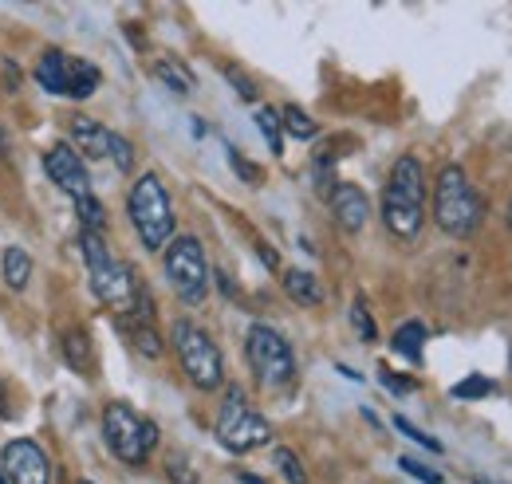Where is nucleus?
Wrapping results in <instances>:
<instances>
[{
    "label": "nucleus",
    "instance_id": "obj_35",
    "mask_svg": "<svg viewBox=\"0 0 512 484\" xmlns=\"http://www.w3.org/2000/svg\"><path fill=\"white\" fill-rule=\"evenodd\" d=\"M473 484H497V481H489V477H473Z\"/></svg>",
    "mask_w": 512,
    "mask_h": 484
},
{
    "label": "nucleus",
    "instance_id": "obj_5",
    "mask_svg": "<svg viewBox=\"0 0 512 484\" xmlns=\"http://www.w3.org/2000/svg\"><path fill=\"white\" fill-rule=\"evenodd\" d=\"M170 343L178 351V363L186 370V378L197 390L209 394V390H217L225 382V359H221V351H217V343H213V335L205 327H197L190 319H178L174 331H170Z\"/></svg>",
    "mask_w": 512,
    "mask_h": 484
},
{
    "label": "nucleus",
    "instance_id": "obj_3",
    "mask_svg": "<svg viewBox=\"0 0 512 484\" xmlns=\"http://www.w3.org/2000/svg\"><path fill=\"white\" fill-rule=\"evenodd\" d=\"M127 213L142 248L162 252L166 244L174 241V205H170V193H166L158 174H142L138 182L130 185Z\"/></svg>",
    "mask_w": 512,
    "mask_h": 484
},
{
    "label": "nucleus",
    "instance_id": "obj_31",
    "mask_svg": "<svg viewBox=\"0 0 512 484\" xmlns=\"http://www.w3.org/2000/svg\"><path fill=\"white\" fill-rule=\"evenodd\" d=\"M229 166H233V170H237V174H241V178H245V182H260V170H256L253 162H245V154H237V150H233V146H229Z\"/></svg>",
    "mask_w": 512,
    "mask_h": 484
},
{
    "label": "nucleus",
    "instance_id": "obj_16",
    "mask_svg": "<svg viewBox=\"0 0 512 484\" xmlns=\"http://www.w3.org/2000/svg\"><path fill=\"white\" fill-rule=\"evenodd\" d=\"M284 292L300 303V307H320L323 303L320 280H316L312 272H304V268H288V272H284Z\"/></svg>",
    "mask_w": 512,
    "mask_h": 484
},
{
    "label": "nucleus",
    "instance_id": "obj_4",
    "mask_svg": "<svg viewBox=\"0 0 512 484\" xmlns=\"http://www.w3.org/2000/svg\"><path fill=\"white\" fill-rule=\"evenodd\" d=\"M434 221L449 237H473L481 229V197L461 166H442L434 185Z\"/></svg>",
    "mask_w": 512,
    "mask_h": 484
},
{
    "label": "nucleus",
    "instance_id": "obj_9",
    "mask_svg": "<svg viewBox=\"0 0 512 484\" xmlns=\"http://www.w3.org/2000/svg\"><path fill=\"white\" fill-rule=\"evenodd\" d=\"M36 83L48 91V95H60V99H91L103 83L99 67L91 60H79V56H67L60 48H48L40 63H36Z\"/></svg>",
    "mask_w": 512,
    "mask_h": 484
},
{
    "label": "nucleus",
    "instance_id": "obj_11",
    "mask_svg": "<svg viewBox=\"0 0 512 484\" xmlns=\"http://www.w3.org/2000/svg\"><path fill=\"white\" fill-rule=\"evenodd\" d=\"M0 477L8 484H52V465L36 441L16 437L0 453Z\"/></svg>",
    "mask_w": 512,
    "mask_h": 484
},
{
    "label": "nucleus",
    "instance_id": "obj_22",
    "mask_svg": "<svg viewBox=\"0 0 512 484\" xmlns=\"http://www.w3.org/2000/svg\"><path fill=\"white\" fill-rule=\"evenodd\" d=\"M280 126H284L292 138H300V142H312V138L320 134V126L312 122V115H308V111H300V107H292V103L280 111Z\"/></svg>",
    "mask_w": 512,
    "mask_h": 484
},
{
    "label": "nucleus",
    "instance_id": "obj_8",
    "mask_svg": "<svg viewBox=\"0 0 512 484\" xmlns=\"http://www.w3.org/2000/svg\"><path fill=\"white\" fill-rule=\"evenodd\" d=\"M103 437L123 465H146L150 453L158 449V425L150 418H138L127 402H111L103 410Z\"/></svg>",
    "mask_w": 512,
    "mask_h": 484
},
{
    "label": "nucleus",
    "instance_id": "obj_26",
    "mask_svg": "<svg viewBox=\"0 0 512 484\" xmlns=\"http://www.w3.org/2000/svg\"><path fill=\"white\" fill-rule=\"evenodd\" d=\"M398 469L406 473V477H414V481L422 484H446V477L438 473V469H426L422 461H414V457H398Z\"/></svg>",
    "mask_w": 512,
    "mask_h": 484
},
{
    "label": "nucleus",
    "instance_id": "obj_33",
    "mask_svg": "<svg viewBox=\"0 0 512 484\" xmlns=\"http://www.w3.org/2000/svg\"><path fill=\"white\" fill-rule=\"evenodd\" d=\"M170 481H174V484H197V481H193V473L182 465V461H170Z\"/></svg>",
    "mask_w": 512,
    "mask_h": 484
},
{
    "label": "nucleus",
    "instance_id": "obj_20",
    "mask_svg": "<svg viewBox=\"0 0 512 484\" xmlns=\"http://www.w3.org/2000/svg\"><path fill=\"white\" fill-rule=\"evenodd\" d=\"M119 327L130 335V343H134L138 355H146V359H158L162 355V339H158L154 323H119Z\"/></svg>",
    "mask_w": 512,
    "mask_h": 484
},
{
    "label": "nucleus",
    "instance_id": "obj_15",
    "mask_svg": "<svg viewBox=\"0 0 512 484\" xmlns=\"http://www.w3.org/2000/svg\"><path fill=\"white\" fill-rule=\"evenodd\" d=\"M64 359L79 374H91L95 370V347H91V339H87L83 327H67L64 331Z\"/></svg>",
    "mask_w": 512,
    "mask_h": 484
},
{
    "label": "nucleus",
    "instance_id": "obj_29",
    "mask_svg": "<svg viewBox=\"0 0 512 484\" xmlns=\"http://www.w3.org/2000/svg\"><path fill=\"white\" fill-rule=\"evenodd\" d=\"M111 158H115V166H119L123 174L134 170V146H130L123 134H115V130H111Z\"/></svg>",
    "mask_w": 512,
    "mask_h": 484
},
{
    "label": "nucleus",
    "instance_id": "obj_32",
    "mask_svg": "<svg viewBox=\"0 0 512 484\" xmlns=\"http://www.w3.org/2000/svg\"><path fill=\"white\" fill-rule=\"evenodd\" d=\"M379 378H383V386L386 390H394V394H410V390H414V386H418V382H414V378H398V374H390V370H379Z\"/></svg>",
    "mask_w": 512,
    "mask_h": 484
},
{
    "label": "nucleus",
    "instance_id": "obj_38",
    "mask_svg": "<svg viewBox=\"0 0 512 484\" xmlns=\"http://www.w3.org/2000/svg\"><path fill=\"white\" fill-rule=\"evenodd\" d=\"M79 484H91V481H79Z\"/></svg>",
    "mask_w": 512,
    "mask_h": 484
},
{
    "label": "nucleus",
    "instance_id": "obj_12",
    "mask_svg": "<svg viewBox=\"0 0 512 484\" xmlns=\"http://www.w3.org/2000/svg\"><path fill=\"white\" fill-rule=\"evenodd\" d=\"M44 174L60 185L67 197H75V201L91 193L87 166H83V158H79L67 142H56V146H48V150H44Z\"/></svg>",
    "mask_w": 512,
    "mask_h": 484
},
{
    "label": "nucleus",
    "instance_id": "obj_17",
    "mask_svg": "<svg viewBox=\"0 0 512 484\" xmlns=\"http://www.w3.org/2000/svg\"><path fill=\"white\" fill-rule=\"evenodd\" d=\"M154 79L166 83L174 95H193V87H197V79H193L190 67H186L182 60H170V56L154 60Z\"/></svg>",
    "mask_w": 512,
    "mask_h": 484
},
{
    "label": "nucleus",
    "instance_id": "obj_18",
    "mask_svg": "<svg viewBox=\"0 0 512 484\" xmlns=\"http://www.w3.org/2000/svg\"><path fill=\"white\" fill-rule=\"evenodd\" d=\"M422 343H426V327H422L418 319L402 323V327L394 331V339H390L394 355H402L406 363H422Z\"/></svg>",
    "mask_w": 512,
    "mask_h": 484
},
{
    "label": "nucleus",
    "instance_id": "obj_34",
    "mask_svg": "<svg viewBox=\"0 0 512 484\" xmlns=\"http://www.w3.org/2000/svg\"><path fill=\"white\" fill-rule=\"evenodd\" d=\"M237 481H241V484H264V481H260V477H253V473H241Z\"/></svg>",
    "mask_w": 512,
    "mask_h": 484
},
{
    "label": "nucleus",
    "instance_id": "obj_24",
    "mask_svg": "<svg viewBox=\"0 0 512 484\" xmlns=\"http://www.w3.org/2000/svg\"><path fill=\"white\" fill-rule=\"evenodd\" d=\"M272 465L284 473V481L288 484H308V469H304V461H300L292 449H284V445H280V449L272 453Z\"/></svg>",
    "mask_w": 512,
    "mask_h": 484
},
{
    "label": "nucleus",
    "instance_id": "obj_37",
    "mask_svg": "<svg viewBox=\"0 0 512 484\" xmlns=\"http://www.w3.org/2000/svg\"><path fill=\"white\" fill-rule=\"evenodd\" d=\"M0 484H8V481H4V477H0Z\"/></svg>",
    "mask_w": 512,
    "mask_h": 484
},
{
    "label": "nucleus",
    "instance_id": "obj_25",
    "mask_svg": "<svg viewBox=\"0 0 512 484\" xmlns=\"http://www.w3.org/2000/svg\"><path fill=\"white\" fill-rule=\"evenodd\" d=\"M351 323H355V331H359V339L363 343H375V319H371V307H367V300L363 296H355L351 300Z\"/></svg>",
    "mask_w": 512,
    "mask_h": 484
},
{
    "label": "nucleus",
    "instance_id": "obj_30",
    "mask_svg": "<svg viewBox=\"0 0 512 484\" xmlns=\"http://www.w3.org/2000/svg\"><path fill=\"white\" fill-rule=\"evenodd\" d=\"M225 79L237 87V95H241L245 103H253V99H256V83L245 75V71H241V67H233V63H229V67H225Z\"/></svg>",
    "mask_w": 512,
    "mask_h": 484
},
{
    "label": "nucleus",
    "instance_id": "obj_28",
    "mask_svg": "<svg viewBox=\"0 0 512 484\" xmlns=\"http://www.w3.org/2000/svg\"><path fill=\"white\" fill-rule=\"evenodd\" d=\"M394 429H398V433H406L410 441H418L422 449H430V453H442V441H438V437H430V433H422L418 425H410V422H406V418H394Z\"/></svg>",
    "mask_w": 512,
    "mask_h": 484
},
{
    "label": "nucleus",
    "instance_id": "obj_36",
    "mask_svg": "<svg viewBox=\"0 0 512 484\" xmlns=\"http://www.w3.org/2000/svg\"><path fill=\"white\" fill-rule=\"evenodd\" d=\"M509 229H512V205H509Z\"/></svg>",
    "mask_w": 512,
    "mask_h": 484
},
{
    "label": "nucleus",
    "instance_id": "obj_21",
    "mask_svg": "<svg viewBox=\"0 0 512 484\" xmlns=\"http://www.w3.org/2000/svg\"><path fill=\"white\" fill-rule=\"evenodd\" d=\"M75 217H79L83 233H103V229H107V209L99 205V197H95V193H87V197H79V201H75Z\"/></svg>",
    "mask_w": 512,
    "mask_h": 484
},
{
    "label": "nucleus",
    "instance_id": "obj_23",
    "mask_svg": "<svg viewBox=\"0 0 512 484\" xmlns=\"http://www.w3.org/2000/svg\"><path fill=\"white\" fill-rule=\"evenodd\" d=\"M256 126H260V134L268 138V150H272V154H284V126H280V111L260 107V111H256Z\"/></svg>",
    "mask_w": 512,
    "mask_h": 484
},
{
    "label": "nucleus",
    "instance_id": "obj_13",
    "mask_svg": "<svg viewBox=\"0 0 512 484\" xmlns=\"http://www.w3.org/2000/svg\"><path fill=\"white\" fill-rule=\"evenodd\" d=\"M331 213H335V225L343 229V233H363V225L371 221V201H367V193L359 189V185L351 182H339L331 189Z\"/></svg>",
    "mask_w": 512,
    "mask_h": 484
},
{
    "label": "nucleus",
    "instance_id": "obj_7",
    "mask_svg": "<svg viewBox=\"0 0 512 484\" xmlns=\"http://www.w3.org/2000/svg\"><path fill=\"white\" fill-rule=\"evenodd\" d=\"M217 441L229 453H256V449H264L272 441V425L249 406V398H245L241 386H229L225 390V402L217 410Z\"/></svg>",
    "mask_w": 512,
    "mask_h": 484
},
{
    "label": "nucleus",
    "instance_id": "obj_2",
    "mask_svg": "<svg viewBox=\"0 0 512 484\" xmlns=\"http://www.w3.org/2000/svg\"><path fill=\"white\" fill-rule=\"evenodd\" d=\"M383 225L398 241H414L426 225V170L414 154H402L390 166L383 189Z\"/></svg>",
    "mask_w": 512,
    "mask_h": 484
},
{
    "label": "nucleus",
    "instance_id": "obj_19",
    "mask_svg": "<svg viewBox=\"0 0 512 484\" xmlns=\"http://www.w3.org/2000/svg\"><path fill=\"white\" fill-rule=\"evenodd\" d=\"M28 280H32V256L24 252V248H4V284L12 288V292H24L28 288Z\"/></svg>",
    "mask_w": 512,
    "mask_h": 484
},
{
    "label": "nucleus",
    "instance_id": "obj_10",
    "mask_svg": "<svg viewBox=\"0 0 512 484\" xmlns=\"http://www.w3.org/2000/svg\"><path fill=\"white\" fill-rule=\"evenodd\" d=\"M166 280L186 303H201L209 296V264L197 237H174L166 244Z\"/></svg>",
    "mask_w": 512,
    "mask_h": 484
},
{
    "label": "nucleus",
    "instance_id": "obj_6",
    "mask_svg": "<svg viewBox=\"0 0 512 484\" xmlns=\"http://www.w3.org/2000/svg\"><path fill=\"white\" fill-rule=\"evenodd\" d=\"M245 355H249V366L264 390H288L296 382V355L276 327L253 323L245 335Z\"/></svg>",
    "mask_w": 512,
    "mask_h": 484
},
{
    "label": "nucleus",
    "instance_id": "obj_1",
    "mask_svg": "<svg viewBox=\"0 0 512 484\" xmlns=\"http://www.w3.org/2000/svg\"><path fill=\"white\" fill-rule=\"evenodd\" d=\"M79 252H83V264H87V280H91V292L103 307L115 311L119 323H154V300L150 292L138 284V276L130 272V264H123L103 233H83L79 229Z\"/></svg>",
    "mask_w": 512,
    "mask_h": 484
},
{
    "label": "nucleus",
    "instance_id": "obj_27",
    "mask_svg": "<svg viewBox=\"0 0 512 484\" xmlns=\"http://www.w3.org/2000/svg\"><path fill=\"white\" fill-rule=\"evenodd\" d=\"M485 394H493V382L485 374H469L465 382L453 386V398H485Z\"/></svg>",
    "mask_w": 512,
    "mask_h": 484
},
{
    "label": "nucleus",
    "instance_id": "obj_14",
    "mask_svg": "<svg viewBox=\"0 0 512 484\" xmlns=\"http://www.w3.org/2000/svg\"><path fill=\"white\" fill-rule=\"evenodd\" d=\"M67 134H71L67 146H71L79 158H87V162H99V158L111 154V130L99 119H91V115H71V119H67Z\"/></svg>",
    "mask_w": 512,
    "mask_h": 484
}]
</instances>
